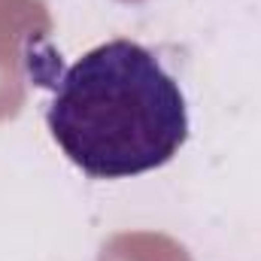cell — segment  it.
<instances>
[{
    "label": "cell",
    "instance_id": "6da1fadb",
    "mask_svg": "<svg viewBox=\"0 0 261 261\" xmlns=\"http://www.w3.org/2000/svg\"><path fill=\"white\" fill-rule=\"evenodd\" d=\"M46 125L67 158L97 179H122L167 164L189 137L176 79L134 40L85 52L55 82Z\"/></svg>",
    "mask_w": 261,
    "mask_h": 261
}]
</instances>
